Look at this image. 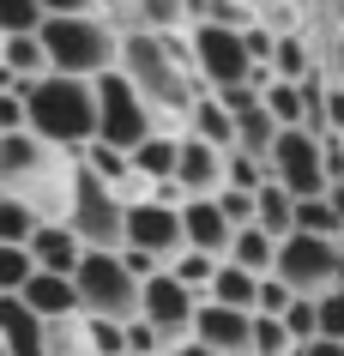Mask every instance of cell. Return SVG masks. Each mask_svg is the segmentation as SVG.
Returning a JSON list of instances; mask_svg holds the SVG:
<instances>
[{
	"instance_id": "cell-6",
	"label": "cell",
	"mask_w": 344,
	"mask_h": 356,
	"mask_svg": "<svg viewBox=\"0 0 344 356\" xmlns=\"http://www.w3.org/2000/svg\"><path fill=\"white\" fill-rule=\"evenodd\" d=\"M67 229H73L85 254H121L127 248V200L79 169V188H73V206H67Z\"/></svg>"
},
{
	"instance_id": "cell-20",
	"label": "cell",
	"mask_w": 344,
	"mask_h": 356,
	"mask_svg": "<svg viewBox=\"0 0 344 356\" xmlns=\"http://www.w3.org/2000/svg\"><path fill=\"white\" fill-rule=\"evenodd\" d=\"M254 224L266 229L272 242H290V236H296V200H290L278 181H266V188L254 193Z\"/></svg>"
},
{
	"instance_id": "cell-34",
	"label": "cell",
	"mask_w": 344,
	"mask_h": 356,
	"mask_svg": "<svg viewBox=\"0 0 344 356\" xmlns=\"http://www.w3.org/2000/svg\"><path fill=\"white\" fill-rule=\"evenodd\" d=\"M290 290H284V278H260V296H254V314L260 320H284L290 314Z\"/></svg>"
},
{
	"instance_id": "cell-14",
	"label": "cell",
	"mask_w": 344,
	"mask_h": 356,
	"mask_svg": "<svg viewBox=\"0 0 344 356\" xmlns=\"http://www.w3.org/2000/svg\"><path fill=\"white\" fill-rule=\"evenodd\" d=\"M193 344L211 350V356H254V314H236V308L206 302L199 320H193Z\"/></svg>"
},
{
	"instance_id": "cell-29",
	"label": "cell",
	"mask_w": 344,
	"mask_h": 356,
	"mask_svg": "<svg viewBox=\"0 0 344 356\" xmlns=\"http://www.w3.org/2000/svg\"><path fill=\"white\" fill-rule=\"evenodd\" d=\"M42 229V218L19 200H0V248H31V236Z\"/></svg>"
},
{
	"instance_id": "cell-38",
	"label": "cell",
	"mask_w": 344,
	"mask_h": 356,
	"mask_svg": "<svg viewBox=\"0 0 344 356\" xmlns=\"http://www.w3.org/2000/svg\"><path fill=\"white\" fill-rule=\"evenodd\" d=\"M320 338H332V344H344V290H332V296H320Z\"/></svg>"
},
{
	"instance_id": "cell-33",
	"label": "cell",
	"mask_w": 344,
	"mask_h": 356,
	"mask_svg": "<svg viewBox=\"0 0 344 356\" xmlns=\"http://www.w3.org/2000/svg\"><path fill=\"white\" fill-rule=\"evenodd\" d=\"M272 175H266V163L260 157H242V151H229V188L236 193H260Z\"/></svg>"
},
{
	"instance_id": "cell-19",
	"label": "cell",
	"mask_w": 344,
	"mask_h": 356,
	"mask_svg": "<svg viewBox=\"0 0 344 356\" xmlns=\"http://www.w3.org/2000/svg\"><path fill=\"white\" fill-rule=\"evenodd\" d=\"M175 169H181V133H151L145 145L133 151V175H145V181H175Z\"/></svg>"
},
{
	"instance_id": "cell-9",
	"label": "cell",
	"mask_w": 344,
	"mask_h": 356,
	"mask_svg": "<svg viewBox=\"0 0 344 356\" xmlns=\"http://www.w3.org/2000/svg\"><path fill=\"white\" fill-rule=\"evenodd\" d=\"M266 175L290 193V200H326V193H332L320 139H314L308 127H284V133H278V151L266 157Z\"/></svg>"
},
{
	"instance_id": "cell-4",
	"label": "cell",
	"mask_w": 344,
	"mask_h": 356,
	"mask_svg": "<svg viewBox=\"0 0 344 356\" xmlns=\"http://www.w3.org/2000/svg\"><path fill=\"white\" fill-rule=\"evenodd\" d=\"M42 49H49V73L60 79H109L121 67V37L109 31L103 6L85 13H49L42 19Z\"/></svg>"
},
{
	"instance_id": "cell-25",
	"label": "cell",
	"mask_w": 344,
	"mask_h": 356,
	"mask_svg": "<svg viewBox=\"0 0 344 356\" xmlns=\"http://www.w3.org/2000/svg\"><path fill=\"white\" fill-rule=\"evenodd\" d=\"M42 356H97L91 350V320L85 314L49 320V326H42Z\"/></svg>"
},
{
	"instance_id": "cell-24",
	"label": "cell",
	"mask_w": 344,
	"mask_h": 356,
	"mask_svg": "<svg viewBox=\"0 0 344 356\" xmlns=\"http://www.w3.org/2000/svg\"><path fill=\"white\" fill-rule=\"evenodd\" d=\"M278 121H272L266 115V103H260V109L254 115H242V121H236V151H242V157H260V163H266L272 151H278Z\"/></svg>"
},
{
	"instance_id": "cell-37",
	"label": "cell",
	"mask_w": 344,
	"mask_h": 356,
	"mask_svg": "<svg viewBox=\"0 0 344 356\" xmlns=\"http://www.w3.org/2000/svg\"><path fill=\"white\" fill-rule=\"evenodd\" d=\"M13 133H31V115H24V97L19 91L0 97V139H13Z\"/></svg>"
},
{
	"instance_id": "cell-23",
	"label": "cell",
	"mask_w": 344,
	"mask_h": 356,
	"mask_svg": "<svg viewBox=\"0 0 344 356\" xmlns=\"http://www.w3.org/2000/svg\"><path fill=\"white\" fill-rule=\"evenodd\" d=\"M0 67L19 85H37V79H49V49H42V37H6L0 42Z\"/></svg>"
},
{
	"instance_id": "cell-11",
	"label": "cell",
	"mask_w": 344,
	"mask_h": 356,
	"mask_svg": "<svg viewBox=\"0 0 344 356\" xmlns=\"http://www.w3.org/2000/svg\"><path fill=\"white\" fill-rule=\"evenodd\" d=\"M199 308H206V302L193 296V290H181L170 272H157V278L139 290V320H145V326H157V332L170 338V350L193 344V320H199Z\"/></svg>"
},
{
	"instance_id": "cell-5",
	"label": "cell",
	"mask_w": 344,
	"mask_h": 356,
	"mask_svg": "<svg viewBox=\"0 0 344 356\" xmlns=\"http://www.w3.org/2000/svg\"><path fill=\"white\" fill-rule=\"evenodd\" d=\"M73 284H79L85 320H115V326H133L139 320V290H145V284L127 272L121 254H85L79 272H73Z\"/></svg>"
},
{
	"instance_id": "cell-45",
	"label": "cell",
	"mask_w": 344,
	"mask_h": 356,
	"mask_svg": "<svg viewBox=\"0 0 344 356\" xmlns=\"http://www.w3.org/2000/svg\"><path fill=\"white\" fill-rule=\"evenodd\" d=\"M170 356H211V350H199V344H181V350H170Z\"/></svg>"
},
{
	"instance_id": "cell-21",
	"label": "cell",
	"mask_w": 344,
	"mask_h": 356,
	"mask_svg": "<svg viewBox=\"0 0 344 356\" xmlns=\"http://www.w3.org/2000/svg\"><path fill=\"white\" fill-rule=\"evenodd\" d=\"M188 139H199V145H211V151H236V115H229L218 97H206V103L188 115Z\"/></svg>"
},
{
	"instance_id": "cell-15",
	"label": "cell",
	"mask_w": 344,
	"mask_h": 356,
	"mask_svg": "<svg viewBox=\"0 0 344 356\" xmlns=\"http://www.w3.org/2000/svg\"><path fill=\"white\" fill-rule=\"evenodd\" d=\"M181 236H188L193 254H211V260H229V242H236V224H229L218 200H193L181 206Z\"/></svg>"
},
{
	"instance_id": "cell-43",
	"label": "cell",
	"mask_w": 344,
	"mask_h": 356,
	"mask_svg": "<svg viewBox=\"0 0 344 356\" xmlns=\"http://www.w3.org/2000/svg\"><path fill=\"white\" fill-rule=\"evenodd\" d=\"M296 356H344V344H332V338H314V344H296Z\"/></svg>"
},
{
	"instance_id": "cell-18",
	"label": "cell",
	"mask_w": 344,
	"mask_h": 356,
	"mask_svg": "<svg viewBox=\"0 0 344 356\" xmlns=\"http://www.w3.org/2000/svg\"><path fill=\"white\" fill-rule=\"evenodd\" d=\"M278 248L284 242H272L260 224H248V229H236V242H229V266H242L254 278H272L278 272Z\"/></svg>"
},
{
	"instance_id": "cell-2",
	"label": "cell",
	"mask_w": 344,
	"mask_h": 356,
	"mask_svg": "<svg viewBox=\"0 0 344 356\" xmlns=\"http://www.w3.org/2000/svg\"><path fill=\"white\" fill-rule=\"evenodd\" d=\"M73 188H79V157L73 151L49 145L37 133L0 139V193L19 200V206H31L42 224H67Z\"/></svg>"
},
{
	"instance_id": "cell-27",
	"label": "cell",
	"mask_w": 344,
	"mask_h": 356,
	"mask_svg": "<svg viewBox=\"0 0 344 356\" xmlns=\"http://www.w3.org/2000/svg\"><path fill=\"white\" fill-rule=\"evenodd\" d=\"M49 6L42 0H0V42L6 37H42Z\"/></svg>"
},
{
	"instance_id": "cell-46",
	"label": "cell",
	"mask_w": 344,
	"mask_h": 356,
	"mask_svg": "<svg viewBox=\"0 0 344 356\" xmlns=\"http://www.w3.org/2000/svg\"><path fill=\"white\" fill-rule=\"evenodd\" d=\"M0 356H6V344H0Z\"/></svg>"
},
{
	"instance_id": "cell-41",
	"label": "cell",
	"mask_w": 344,
	"mask_h": 356,
	"mask_svg": "<svg viewBox=\"0 0 344 356\" xmlns=\"http://www.w3.org/2000/svg\"><path fill=\"white\" fill-rule=\"evenodd\" d=\"M326 133H338V139H344V91H338V85H326ZM326 133H320V139H326Z\"/></svg>"
},
{
	"instance_id": "cell-30",
	"label": "cell",
	"mask_w": 344,
	"mask_h": 356,
	"mask_svg": "<svg viewBox=\"0 0 344 356\" xmlns=\"http://www.w3.org/2000/svg\"><path fill=\"white\" fill-rule=\"evenodd\" d=\"M260 103H266V115L278 121V127H302V115H308V103H302V85H284V79H272Z\"/></svg>"
},
{
	"instance_id": "cell-8",
	"label": "cell",
	"mask_w": 344,
	"mask_h": 356,
	"mask_svg": "<svg viewBox=\"0 0 344 356\" xmlns=\"http://www.w3.org/2000/svg\"><path fill=\"white\" fill-rule=\"evenodd\" d=\"M272 278H284L290 296L320 302V296H332V290H344V254H338V242L290 236V242L278 248V272H272Z\"/></svg>"
},
{
	"instance_id": "cell-32",
	"label": "cell",
	"mask_w": 344,
	"mask_h": 356,
	"mask_svg": "<svg viewBox=\"0 0 344 356\" xmlns=\"http://www.w3.org/2000/svg\"><path fill=\"white\" fill-rule=\"evenodd\" d=\"M284 332L296 338V344H314V338H320V302L296 296V302H290V314H284Z\"/></svg>"
},
{
	"instance_id": "cell-1",
	"label": "cell",
	"mask_w": 344,
	"mask_h": 356,
	"mask_svg": "<svg viewBox=\"0 0 344 356\" xmlns=\"http://www.w3.org/2000/svg\"><path fill=\"white\" fill-rule=\"evenodd\" d=\"M115 73L127 79L145 103H151V115L163 121V127L188 133V115L206 103V85H199V73H193V49L188 37H127L121 42V67Z\"/></svg>"
},
{
	"instance_id": "cell-36",
	"label": "cell",
	"mask_w": 344,
	"mask_h": 356,
	"mask_svg": "<svg viewBox=\"0 0 344 356\" xmlns=\"http://www.w3.org/2000/svg\"><path fill=\"white\" fill-rule=\"evenodd\" d=\"M91 350L97 356H127V326H115V320H91Z\"/></svg>"
},
{
	"instance_id": "cell-28",
	"label": "cell",
	"mask_w": 344,
	"mask_h": 356,
	"mask_svg": "<svg viewBox=\"0 0 344 356\" xmlns=\"http://www.w3.org/2000/svg\"><path fill=\"white\" fill-rule=\"evenodd\" d=\"M218 266H224V260H211V254H193V248H188V254H181V260H170L163 272H170V278L181 284V290H193V296L206 302L211 278H218Z\"/></svg>"
},
{
	"instance_id": "cell-22",
	"label": "cell",
	"mask_w": 344,
	"mask_h": 356,
	"mask_svg": "<svg viewBox=\"0 0 344 356\" xmlns=\"http://www.w3.org/2000/svg\"><path fill=\"white\" fill-rule=\"evenodd\" d=\"M254 296H260V278L254 272H242V266H218V278H211L206 302H218V308H236V314H254Z\"/></svg>"
},
{
	"instance_id": "cell-26",
	"label": "cell",
	"mask_w": 344,
	"mask_h": 356,
	"mask_svg": "<svg viewBox=\"0 0 344 356\" xmlns=\"http://www.w3.org/2000/svg\"><path fill=\"white\" fill-rule=\"evenodd\" d=\"M296 236H314V242H338L344 224H338V211H332V200H296Z\"/></svg>"
},
{
	"instance_id": "cell-47",
	"label": "cell",
	"mask_w": 344,
	"mask_h": 356,
	"mask_svg": "<svg viewBox=\"0 0 344 356\" xmlns=\"http://www.w3.org/2000/svg\"><path fill=\"white\" fill-rule=\"evenodd\" d=\"M0 200H6V193H0Z\"/></svg>"
},
{
	"instance_id": "cell-35",
	"label": "cell",
	"mask_w": 344,
	"mask_h": 356,
	"mask_svg": "<svg viewBox=\"0 0 344 356\" xmlns=\"http://www.w3.org/2000/svg\"><path fill=\"white\" fill-rule=\"evenodd\" d=\"M127 356H170V338L157 326H145V320H133L127 326Z\"/></svg>"
},
{
	"instance_id": "cell-42",
	"label": "cell",
	"mask_w": 344,
	"mask_h": 356,
	"mask_svg": "<svg viewBox=\"0 0 344 356\" xmlns=\"http://www.w3.org/2000/svg\"><path fill=\"white\" fill-rule=\"evenodd\" d=\"M326 79H332V85L344 91V31H338V42H332V60H326Z\"/></svg>"
},
{
	"instance_id": "cell-12",
	"label": "cell",
	"mask_w": 344,
	"mask_h": 356,
	"mask_svg": "<svg viewBox=\"0 0 344 356\" xmlns=\"http://www.w3.org/2000/svg\"><path fill=\"white\" fill-rule=\"evenodd\" d=\"M127 248H133V254H145V260H157V266L181 260V254H188L181 211H175V206H157V200L127 206Z\"/></svg>"
},
{
	"instance_id": "cell-39",
	"label": "cell",
	"mask_w": 344,
	"mask_h": 356,
	"mask_svg": "<svg viewBox=\"0 0 344 356\" xmlns=\"http://www.w3.org/2000/svg\"><path fill=\"white\" fill-rule=\"evenodd\" d=\"M218 211H224V218H229L236 229H248V224H254V193H236V188H224V193H218Z\"/></svg>"
},
{
	"instance_id": "cell-3",
	"label": "cell",
	"mask_w": 344,
	"mask_h": 356,
	"mask_svg": "<svg viewBox=\"0 0 344 356\" xmlns=\"http://www.w3.org/2000/svg\"><path fill=\"white\" fill-rule=\"evenodd\" d=\"M24 97V115H31V133L37 139H49V145L60 151H85L97 145V85L91 79H37V85H19Z\"/></svg>"
},
{
	"instance_id": "cell-10",
	"label": "cell",
	"mask_w": 344,
	"mask_h": 356,
	"mask_svg": "<svg viewBox=\"0 0 344 356\" xmlns=\"http://www.w3.org/2000/svg\"><path fill=\"white\" fill-rule=\"evenodd\" d=\"M188 49H193V73L206 91H236V85H248L254 60L242 49L236 31H218V24H193L188 31Z\"/></svg>"
},
{
	"instance_id": "cell-13",
	"label": "cell",
	"mask_w": 344,
	"mask_h": 356,
	"mask_svg": "<svg viewBox=\"0 0 344 356\" xmlns=\"http://www.w3.org/2000/svg\"><path fill=\"white\" fill-rule=\"evenodd\" d=\"M175 188L188 193V206H193V200H218V193L229 188V151H211V145H199V139L181 133V169H175Z\"/></svg>"
},
{
	"instance_id": "cell-17",
	"label": "cell",
	"mask_w": 344,
	"mask_h": 356,
	"mask_svg": "<svg viewBox=\"0 0 344 356\" xmlns=\"http://www.w3.org/2000/svg\"><path fill=\"white\" fill-rule=\"evenodd\" d=\"M31 260H37V272H55V278H73L79 260H85V242H79L67 224H42L37 236H31Z\"/></svg>"
},
{
	"instance_id": "cell-16",
	"label": "cell",
	"mask_w": 344,
	"mask_h": 356,
	"mask_svg": "<svg viewBox=\"0 0 344 356\" xmlns=\"http://www.w3.org/2000/svg\"><path fill=\"white\" fill-rule=\"evenodd\" d=\"M19 302L42 320V326H49V320H73V314H85V308H79V284H73V278H55V272H37V278L19 290Z\"/></svg>"
},
{
	"instance_id": "cell-7",
	"label": "cell",
	"mask_w": 344,
	"mask_h": 356,
	"mask_svg": "<svg viewBox=\"0 0 344 356\" xmlns=\"http://www.w3.org/2000/svg\"><path fill=\"white\" fill-rule=\"evenodd\" d=\"M151 133H175V127H163V121L151 115V103H145L121 73L97 79V139H103V145H115V151L133 157Z\"/></svg>"
},
{
	"instance_id": "cell-44",
	"label": "cell",
	"mask_w": 344,
	"mask_h": 356,
	"mask_svg": "<svg viewBox=\"0 0 344 356\" xmlns=\"http://www.w3.org/2000/svg\"><path fill=\"white\" fill-rule=\"evenodd\" d=\"M326 200H332V211H338V224H344V188H332Z\"/></svg>"
},
{
	"instance_id": "cell-31",
	"label": "cell",
	"mask_w": 344,
	"mask_h": 356,
	"mask_svg": "<svg viewBox=\"0 0 344 356\" xmlns=\"http://www.w3.org/2000/svg\"><path fill=\"white\" fill-rule=\"evenodd\" d=\"M31 278H37V260H31V248H0V296H19Z\"/></svg>"
},
{
	"instance_id": "cell-40",
	"label": "cell",
	"mask_w": 344,
	"mask_h": 356,
	"mask_svg": "<svg viewBox=\"0 0 344 356\" xmlns=\"http://www.w3.org/2000/svg\"><path fill=\"white\" fill-rule=\"evenodd\" d=\"M320 157H326V181L344 188V139H338V133H326V139H320Z\"/></svg>"
}]
</instances>
